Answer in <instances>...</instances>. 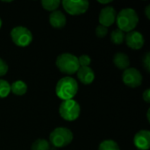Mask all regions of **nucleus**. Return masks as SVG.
<instances>
[{
  "mask_svg": "<svg viewBox=\"0 0 150 150\" xmlns=\"http://www.w3.org/2000/svg\"><path fill=\"white\" fill-rule=\"evenodd\" d=\"M116 22L118 29L122 32H132L139 23V16L137 12L132 8H126L121 10L116 16Z\"/></svg>",
  "mask_w": 150,
  "mask_h": 150,
  "instance_id": "obj_1",
  "label": "nucleus"
},
{
  "mask_svg": "<svg viewBox=\"0 0 150 150\" xmlns=\"http://www.w3.org/2000/svg\"><path fill=\"white\" fill-rule=\"evenodd\" d=\"M77 91L78 83L76 79L70 76H66L60 79L55 87L56 96L63 101L72 99L76 95Z\"/></svg>",
  "mask_w": 150,
  "mask_h": 150,
  "instance_id": "obj_2",
  "label": "nucleus"
},
{
  "mask_svg": "<svg viewBox=\"0 0 150 150\" xmlns=\"http://www.w3.org/2000/svg\"><path fill=\"white\" fill-rule=\"evenodd\" d=\"M55 64L58 69L66 75H73L77 72L80 68L78 58L69 53H63L56 58Z\"/></svg>",
  "mask_w": 150,
  "mask_h": 150,
  "instance_id": "obj_3",
  "label": "nucleus"
},
{
  "mask_svg": "<svg viewBox=\"0 0 150 150\" xmlns=\"http://www.w3.org/2000/svg\"><path fill=\"white\" fill-rule=\"evenodd\" d=\"M73 133L66 127H57L49 135V144L54 148H64L73 141Z\"/></svg>",
  "mask_w": 150,
  "mask_h": 150,
  "instance_id": "obj_4",
  "label": "nucleus"
},
{
  "mask_svg": "<svg viewBox=\"0 0 150 150\" xmlns=\"http://www.w3.org/2000/svg\"><path fill=\"white\" fill-rule=\"evenodd\" d=\"M81 112L80 105L74 99L62 101L59 107V113L61 117L67 121H74Z\"/></svg>",
  "mask_w": 150,
  "mask_h": 150,
  "instance_id": "obj_5",
  "label": "nucleus"
},
{
  "mask_svg": "<svg viewBox=\"0 0 150 150\" xmlns=\"http://www.w3.org/2000/svg\"><path fill=\"white\" fill-rule=\"evenodd\" d=\"M11 38L15 45L18 47H25L31 44L33 40V34L28 28L18 25L11 29Z\"/></svg>",
  "mask_w": 150,
  "mask_h": 150,
  "instance_id": "obj_6",
  "label": "nucleus"
},
{
  "mask_svg": "<svg viewBox=\"0 0 150 150\" xmlns=\"http://www.w3.org/2000/svg\"><path fill=\"white\" fill-rule=\"evenodd\" d=\"M62 4L65 11L68 14L73 16H78L85 13L88 11L90 5L89 2L85 0H78V1L63 0Z\"/></svg>",
  "mask_w": 150,
  "mask_h": 150,
  "instance_id": "obj_7",
  "label": "nucleus"
},
{
  "mask_svg": "<svg viewBox=\"0 0 150 150\" xmlns=\"http://www.w3.org/2000/svg\"><path fill=\"white\" fill-rule=\"evenodd\" d=\"M122 80L127 86L131 88H136L142 84V76L137 69L128 68L123 71Z\"/></svg>",
  "mask_w": 150,
  "mask_h": 150,
  "instance_id": "obj_8",
  "label": "nucleus"
},
{
  "mask_svg": "<svg viewBox=\"0 0 150 150\" xmlns=\"http://www.w3.org/2000/svg\"><path fill=\"white\" fill-rule=\"evenodd\" d=\"M116 16L117 12L112 6H105L99 12L98 21L101 25L108 28L116 21Z\"/></svg>",
  "mask_w": 150,
  "mask_h": 150,
  "instance_id": "obj_9",
  "label": "nucleus"
},
{
  "mask_svg": "<svg viewBox=\"0 0 150 150\" xmlns=\"http://www.w3.org/2000/svg\"><path fill=\"white\" fill-rule=\"evenodd\" d=\"M125 40H126V43L127 45L134 50H139L141 49L145 43V40L143 35L137 31H132L129 32L127 34H126L125 36Z\"/></svg>",
  "mask_w": 150,
  "mask_h": 150,
  "instance_id": "obj_10",
  "label": "nucleus"
},
{
  "mask_svg": "<svg viewBox=\"0 0 150 150\" xmlns=\"http://www.w3.org/2000/svg\"><path fill=\"white\" fill-rule=\"evenodd\" d=\"M134 144L140 150H149L150 148V132L141 130L134 137Z\"/></svg>",
  "mask_w": 150,
  "mask_h": 150,
  "instance_id": "obj_11",
  "label": "nucleus"
},
{
  "mask_svg": "<svg viewBox=\"0 0 150 150\" xmlns=\"http://www.w3.org/2000/svg\"><path fill=\"white\" fill-rule=\"evenodd\" d=\"M78 80L85 85L91 84L95 79V73L90 67H80L76 72Z\"/></svg>",
  "mask_w": 150,
  "mask_h": 150,
  "instance_id": "obj_12",
  "label": "nucleus"
},
{
  "mask_svg": "<svg viewBox=\"0 0 150 150\" xmlns=\"http://www.w3.org/2000/svg\"><path fill=\"white\" fill-rule=\"evenodd\" d=\"M67 18L65 14L61 11H54L49 15V24L56 29H61L65 26Z\"/></svg>",
  "mask_w": 150,
  "mask_h": 150,
  "instance_id": "obj_13",
  "label": "nucleus"
},
{
  "mask_svg": "<svg viewBox=\"0 0 150 150\" xmlns=\"http://www.w3.org/2000/svg\"><path fill=\"white\" fill-rule=\"evenodd\" d=\"M113 63L118 69H120L121 70H125L129 68L130 59H129L128 55L126 54L125 53L119 52V53L115 54V55L113 57Z\"/></svg>",
  "mask_w": 150,
  "mask_h": 150,
  "instance_id": "obj_14",
  "label": "nucleus"
},
{
  "mask_svg": "<svg viewBox=\"0 0 150 150\" xmlns=\"http://www.w3.org/2000/svg\"><path fill=\"white\" fill-rule=\"evenodd\" d=\"M11 91L17 96H23L27 91V85L21 80L15 81L11 84Z\"/></svg>",
  "mask_w": 150,
  "mask_h": 150,
  "instance_id": "obj_15",
  "label": "nucleus"
},
{
  "mask_svg": "<svg viewBox=\"0 0 150 150\" xmlns=\"http://www.w3.org/2000/svg\"><path fill=\"white\" fill-rule=\"evenodd\" d=\"M125 33L120 31V29L113 30L111 33V40L115 45H120L125 40Z\"/></svg>",
  "mask_w": 150,
  "mask_h": 150,
  "instance_id": "obj_16",
  "label": "nucleus"
},
{
  "mask_svg": "<svg viewBox=\"0 0 150 150\" xmlns=\"http://www.w3.org/2000/svg\"><path fill=\"white\" fill-rule=\"evenodd\" d=\"M31 150H50V144L45 139H38L32 144Z\"/></svg>",
  "mask_w": 150,
  "mask_h": 150,
  "instance_id": "obj_17",
  "label": "nucleus"
},
{
  "mask_svg": "<svg viewBox=\"0 0 150 150\" xmlns=\"http://www.w3.org/2000/svg\"><path fill=\"white\" fill-rule=\"evenodd\" d=\"M61 2L59 0H42L41 5L43 9L48 11H57V8L59 7Z\"/></svg>",
  "mask_w": 150,
  "mask_h": 150,
  "instance_id": "obj_18",
  "label": "nucleus"
},
{
  "mask_svg": "<svg viewBox=\"0 0 150 150\" xmlns=\"http://www.w3.org/2000/svg\"><path fill=\"white\" fill-rule=\"evenodd\" d=\"M98 150H120L118 143L113 140H105L99 144Z\"/></svg>",
  "mask_w": 150,
  "mask_h": 150,
  "instance_id": "obj_19",
  "label": "nucleus"
},
{
  "mask_svg": "<svg viewBox=\"0 0 150 150\" xmlns=\"http://www.w3.org/2000/svg\"><path fill=\"white\" fill-rule=\"evenodd\" d=\"M11 92V84L4 79H0V98H6Z\"/></svg>",
  "mask_w": 150,
  "mask_h": 150,
  "instance_id": "obj_20",
  "label": "nucleus"
},
{
  "mask_svg": "<svg viewBox=\"0 0 150 150\" xmlns=\"http://www.w3.org/2000/svg\"><path fill=\"white\" fill-rule=\"evenodd\" d=\"M78 58V63L80 67H90V64L91 62V59L88 54H82Z\"/></svg>",
  "mask_w": 150,
  "mask_h": 150,
  "instance_id": "obj_21",
  "label": "nucleus"
},
{
  "mask_svg": "<svg viewBox=\"0 0 150 150\" xmlns=\"http://www.w3.org/2000/svg\"><path fill=\"white\" fill-rule=\"evenodd\" d=\"M108 33V28L99 25L98 26H97L96 28V34L98 38H104L107 35Z\"/></svg>",
  "mask_w": 150,
  "mask_h": 150,
  "instance_id": "obj_22",
  "label": "nucleus"
},
{
  "mask_svg": "<svg viewBox=\"0 0 150 150\" xmlns=\"http://www.w3.org/2000/svg\"><path fill=\"white\" fill-rule=\"evenodd\" d=\"M8 69L9 67L6 62L0 58V76H4V75H6V73L8 72Z\"/></svg>",
  "mask_w": 150,
  "mask_h": 150,
  "instance_id": "obj_23",
  "label": "nucleus"
},
{
  "mask_svg": "<svg viewBox=\"0 0 150 150\" xmlns=\"http://www.w3.org/2000/svg\"><path fill=\"white\" fill-rule=\"evenodd\" d=\"M143 67L145 68V69L147 70V72L150 71V54L147 53L145 57L143 58Z\"/></svg>",
  "mask_w": 150,
  "mask_h": 150,
  "instance_id": "obj_24",
  "label": "nucleus"
},
{
  "mask_svg": "<svg viewBox=\"0 0 150 150\" xmlns=\"http://www.w3.org/2000/svg\"><path fill=\"white\" fill-rule=\"evenodd\" d=\"M142 98L145 102L147 103H150V90L149 89H147L143 94H142Z\"/></svg>",
  "mask_w": 150,
  "mask_h": 150,
  "instance_id": "obj_25",
  "label": "nucleus"
},
{
  "mask_svg": "<svg viewBox=\"0 0 150 150\" xmlns=\"http://www.w3.org/2000/svg\"><path fill=\"white\" fill-rule=\"evenodd\" d=\"M145 13H146V16L147 18L149 19L150 18V5H148L145 9Z\"/></svg>",
  "mask_w": 150,
  "mask_h": 150,
  "instance_id": "obj_26",
  "label": "nucleus"
},
{
  "mask_svg": "<svg viewBox=\"0 0 150 150\" xmlns=\"http://www.w3.org/2000/svg\"><path fill=\"white\" fill-rule=\"evenodd\" d=\"M99 4H109V3H112V0H106V1H98Z\"/></svg>",
  "mask_w": 150,
  "mask_h": 150,
  "instance_id": "obj_27",
  "label": "nucleus"
},
{
  "mask_svg": "<svg viewBox=\"0 0 150 150\" xmlns=\"http://www.w3.org/2000/svg\"><path fill=\"white\" fill-rule=\"evenodd\" d=\"M149 112H150V110H149H149H148V113H147V118H148V121H149H149H150Z\"/></svg>",
  "mask_w": 150,
  "mask_h": 150,
  "instance_id": "obj_28",
  "label": "nucleus"
},
{
  "mask_svg": "<svg viewBox=\"0 0 150 150\" xmlns=\"http://www.w3.org/2000/svg\"><path fill=\"white\" fill-rule=\"evenodd\" d=\"M2 24H3V21H2V19H1V18H0V28H1V26H2Z\"/></svg>",
  "mask_w": 150,
  "mask_h": 150,
  "instance_id": "obj_29",
  "label": "nucleus"
}]
</instances>
